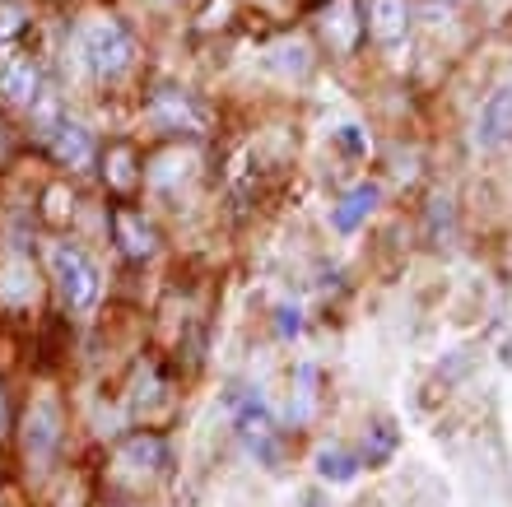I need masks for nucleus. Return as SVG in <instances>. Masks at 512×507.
Masks as SVG:
<instances>
[{
    "instance_id": "nucleus-2",
    "label": "nucleus",
    "mask_w": 512,
    "mask_h": 507,
    "mask_svg": "<svg viewBox=\"0 0 512 507\" xmlns=\"http://www.w3.org/2000/svg\"><path fill=\"white\" fill-rule=\"evenodd\" d=\"M52 280H56L61 298H66L75 312L94 307V298H98V270H94V261H89L80 247L56 242V247H52Z\"/></svg>"
},
{
    "instance_id": "nucleus-1",
    "label": "nucleus",
    "mask_w": 512,
    "mask_h": 507,
    "mask_svg": "<svg viewBox=\"0 0 512 507\" xmlns=\"http://www.w3.org/2000/svg\"><path fill=\"white\" fill-rule=\"evenodd\" d=\"M80 52H84V66L94 75H122L131 66V38L117 19H94V24L80 33Z\"/></svg>"
},
{
    "instance_id": "nucleus-6",
    "label": "nucleus",
    "mask_w": 512,
    "mask_h": 507,
    "mask_svg": "<svg viewBox=\"0 0 512 507\" xmlns=\"http://www.w3.org/2000/svg\"><path fill=\"white\" fill-rule=\"evenodd\" d=\"M52 145L56 154L70 163V168H80V163H89V154H94V140H89V131H84L80 121H52Z\"/></svg>"
},
{
    "instance_id": "nucleus-8",
    "label": "nucleus",
    "mask_w": 512,
    "mask_h": 507,
    "mask_svg": "<svg viewBox=\"0 0 512 507\" xmlns=\"http://www.w3.org/2000/svg\"><path fill=\"white\" fill-rule=\"evenodd\" d=\"M52 442H56V410L52 405H42L33 419H28V456H47L52 452Z\"/></svg>"
},
{
    "instance_id": "nucleus-10",
    "label": "nucleus",
    "mask_w": 512,
    "mask_h": 507,
    "mask_svg": "<svg viewBox=\"0 0 512 507\" xmlns=\"http://www.w3.org/2000/svg\"><path fill=\"white\" fill-rule=\"evenodd\" d=\"M0 424H5V405H0Z\"/></svg>"
},
{
    "instance_id": "nucleus-9",
    "label": "nucleus",
    "mask_w": 512,
    "mask_h": 507,
    "mask_svg": "<svg viewBox=\"0 0 512 507\" xmlns=\"http://www.w3.org/2000/svg\"><path fill=\"white\" fill-rule=\"evenodd\" d=\"M354 461L345 452H322V475L326 480H354Z\"/></svg>"
},
{
    "instance_id": "nucleus-3",
    "label": "nucleus",
    "mask_w": 512,
    "mask_h": 507,
    "mask_svg": "<svg viewBox=\"0 0 512 507\" xmlns=\"http://www.w3.org/2000/svg\"><path fill=\"white\" fill-rule=\"evenodd\" d=\"M512 140V89H494V94L480 103V117H475V145L480 149H499Z\"/></svg>"
},
{
    "instance_id": "nucleus-7",
    "label": "nucleus",
    "mask_w": 512,
    "mask_h": 507,
    "mask_svg": "<svg viewBox=\"0 0 512 507\" xmlns=\"http://www.w3.org/2000/svg\"><path fill=\"white\" fill-rule=\"evenodd\" d=\"M378 196H382V191L373 187V182H364V187H354L350 196H345V201L336 205V214H331V224H336L340 233H354V228H359V224L368 219V214H373Z\"/></svg>"
},
{
    "instance_id": "nucleus-5",
    "label": "nucleus",
    "mask_w": 512,
    "mask_h": 507,
    "mask_svg": "<svg viewBox=\"0 0 512 507\" xmlns=\"http://www.w3.org/2000/svg\"><path fill=\"white\" fill-rule=\"evenodd\" d=\"M368 28L378 42L396 47L405 38V0H368Z\"/></svg>"
},
{
    "instance_id": "nucleus-4",
    "label": "nucleus",
    "mask_w": 512,
    "mask_h": 507,
    "mask_svg": "<svg viewBox=\"0 0 512 507\" xmlns=\"http://www.w3.org/2000/svg\"><path fill=\"white\" fill-rule=\"evenodd\" d=\"M0 94L10 98V103H38V70L28 66L24 56H10V61H0Z\"/></svg>"
}]
</instances>
